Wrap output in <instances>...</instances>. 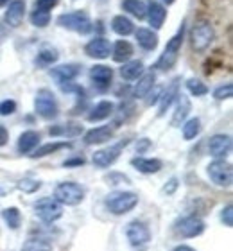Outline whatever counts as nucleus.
<instances>
[{
	"instance_id": "f257e3e1",
	"label": "nucleus",
	"mask_w": 233,
	"mask_h": 251,
	"mask_svg": "<svg viewBox=\"0 0 233 251\" xmlns=\"http://www.w3.org/2000/svg\"><path fill=\"white\" fill-rule=\"evenodd\" d=\"M104 204L108 208L109 214L113 215H126L138 204V194L135 192H124V190H117L106 196Z\"/></svg>"
},
{
	"instance_id": "f03ea898",
	"label": "nucleus",
	"mask_w": 233,
	"mask_h": 251,
	"mask_svg": "<svg viewBox=\"0 0 233 251\" xmlns=\"http://www.w3.org/2000/svg\"><path fill=\"white\" fill-rule=\"evenodd\" d=\"M57 25L63 27V29H67V31L78 32V34H88L93 29L90 15L86 11H81V9L59 15L57 16Z\"/></svg>"
},
{
	"instance_id": "7ed1b4c3",
	"label": "nucleus",
	"mask_w": 233,
	"mask_h": 251,
	"mask_svg": "<svg viewBox=\"0 0 233 251\" xmlns=\"http://www.w3.org/2000/svg\"><path fill=\"white\" fill-rule=\"evenodd\" d=\"M183 38H185V24H181V27L178 29L176 34L167 42L165 49H163V54H161L158 63H156V68L169 70V68H172L176 65L178 58H180V52H181Z\"/></svg>"
},
{
	"instance_id": "20e7f679",
	"label": "nucleus",
	"mask_w": 233,
	"mask_h": 251,
	"mask_svg": "<svg viewBox=\"0 0 233 251\" xmlns=\"http://www.w3.org/2000/svg\"><path fill=\"white\" fill-rule=\"evenodd\" d=\"M34 110L36 115H40L43 121H54L59 115V106H57L56 95L49 88H42L36 92L34 97Z\"/></svg>"
},
{
	"instance_id": "39448f33",
	"label": "nucleus",
	"mask_w": 233,
	"mask_h": 251,
	"mask_svg": "<svg viewBox=\"0 0 233 251\" xmlns=\"http://www.w3.org/2000/svg\"><path fill=\"white\" fill-rule=\"evenodd\" d=\"M54 199L65 206H78L83 203L84 188L76 181H63L54 188Z\"/></svg>"
},
{
	"instance_id": "423d86ee",
	"label": "nucleus",
	"mask_w": 233,
	"mask_h": 251,
	"mask_svg": "<svg viewBox=\"0 0 233 251\" xmlns=\"http://www.w3.org/2000/svg\"><path fill=\"white\" fill-rule=\"evenodd\" d=\"M215 40V31L210 22H197L196 25L192 27L190 31V45L192 50L196 52H205L207 49H210V45Z\"/></svg>"
},
{
	"instance_id": "0eeeda50",
	"label": "nucleus",
	"mask_w": 233,
	"mask_h": 251,
	"mask_svg": "<svg viewBox=\"0 0 233 251\" xmlns=\"http://www.w3.org/2000/svg\"><path fill=\"white\" fill-rule=\"evenodd\" d=\"M207 225L205 221L196 214L185 215L181 219H178L174 223V233L181 239H194V237H199L205 231Z\"/></svg>"
},
{
	"instance_id": "6e6552de",
	"label": "nucleus",
	"mask_w": 233,
	"mask_h": 251,
	"mask_svg": "<svg viewBox=\"0 0 233 251\" xmlns=\"http://www.w3.org/2000/svg\"><path fill=\"white\" fill-rule=\"evenodd\" d=\"M208 178L213 185L223 188H230L233 183V169L226 160H213L207 167Z\"/></svg>"
},
{
	"instance_id": "1a4fd4ad",
	"label": "nucleus",
	"mask_w": 233,
	"mask_h": 251,
	"mask_svg": "<svg viewBox=\"0 0 233 251\" xmlns=\"http://www.w3.org/2000/svg\"><path fill=\"white\" fill-rule=\"evenodd\" d=\"M34 212L42 223L52 225L63 217V204L57 203L54 198H42L34 203Z\"/></svg>"
},
{
	"instance_id": "9d476101",
	"label": "nucleus",
	"mask_w": 233,
	"mask_h": 251,
	"mask_svg": "<svg viewBox=\"0 0 233 251\" xmlns=\"http://www.w3.org/2000/svg\"><path fill=\"white\" fill-rule=\"evenodd\" d=\"M129 144V140H120L119 144H115V146H109V147H104V149H99V151L93 152L92 156V163L95 167L99 169H106V167H111L117 160H119L120 152L124 149L126 146Z\"/></svg>"
},
{
	"instance_id": "9b49d317",
	"label": "nucleus",
	"mask_w": 233,
	"mask_h": 251,
	"mask_svg": "<svg viewBox=\"0 0 233 251\" xmlns=\"http://www.w3.org/2000/svg\"><path fill=\"white\" fill-rule=\"evenodd\" d=\"M126 237H128L129 244L135 248V250H142V248H145L147 244H149L151 231H149V228H147L145 223L135 219L126 226Z\"/></svg>"
},
{
	"instance_id": "f8f14e48",
	"label": "nucleus",
	"mask_w": 233,
	"mask_h": 251,
	"mask_svg": "<svg viewBox=\"0 0 233 251\" xmlns=\"http://www.w3.org/2000/svg\"><path fill=\"white\" fill-rule=\"evenodd\" d=\"M90 79H92L93 88L104 94L113 83V68H109L108 65H93L90 68Z\"/></svg>"
},
{
	"instance_id": "ddd939ff",
	"label": "nucleus",
	"mask_w": 233,
	"mask_h": 251,
	"mask_svg": "<svg viewBox=\"0 0 233 251\" xmlns=\"http://www.w3.org/2000/svg\"><path fill=\"white\" fill-rule=\"evenodd\" d=\"M232 136L224 135V133H217L208 138V152L210 156H213L215 160H224L232 152Z\"/></svg>"
},
{
	"instance_id": "4468645a",
	"label": "nucleus",
	"mask_w": 233,
	"mask_h": 251,
	"mask_svg": "<svg viewBox=\"0 0 233 251\" xmlns=\"http://www.w3.org/2000/svg\"><path fill=\"white\" fill-rule=\"evenodd\" d=\"M84 54L93 59H106L111 54V42L104 36H95L84 45Z\"/></svg>"
},
{
	"instance_id": "2eb2a0df",
	"label": "nucleus",
	"mask_w": 233,
	"mask_h": 251,
	"mask_svg": "<svg viewBox=\"0 0 233 251\" xmlns=\"http://www.w3.org/2000/svg\"><path fill=\"white\" fill-rule=\"evenodd\" d=\"M178 95H180V77H174L169 83V86L160 94V99H158V102H160V106H158V117L165 115L167 110L172 106V102L178 99Z\"/></svg>"
},
{
	"instance_id": "dca6fc26",
	"label": "nucleus",
	"mask_w": 233,
	"mask_h": 251,
	"mask_svg": "<svg viewBox=\"0 0 233 251\" xmlns=\"http://www.w3.org/2000/svg\"><path fill=\"white\" fill-rule=\"evenodd\" d=\"M79 74H81V65H78V63H65V65H57V67H54L51 70L52 79H56L59 84L70 83V81H74V79L78 77Z\"/></svg>"
},
{
	"instance_id": "f3484780",
	"label": "nucleus",
	"mask_w": 233,
	"mask_h": 251,
	"mask_svg": "<svg viewBox=\"0 0 233 251\" xmlns=\"http://www.w3.org/2000/svg\"><path fill=\"white\" fill-rule=\"evenodd\" d=\"M24 16H26V0H11L4 13L5 24L11 27H18L24 22Z\"/></svg>"
},
{
	"instance_id": "a211bd4d",
	"label": "nucleus",
	"mask_w": 233,
	"mask_h": 251,
	"mask_svg": "<svg viewBox=\"0 0 233 251\" xmlns=\"http://www.w3.org/2000/svg\"><path fill=\"white\" fill-rule=\"evenodd\" d=\"M113 135H115L113 127H109V126H99V127H93V129L84 133V144L86 146H101V144H106V142L111 140Z\"/></svg>"
},
{
	"instance_id": "6ab92c4d",
	"label": "nucleus",
	"mask_w": 233,
	"mask_h": 251,
	"mask_svg": "<svg viewBox=\"0 0 233 251\" xmlns=\"http://www.w3.org/2000/svg\"><path fill=\"white\" fill-rule=\"evenodd\" d=\"M145 18L149 20V25L153 27V29H161L163 24H165V18H167L165 5L160 4V2H149V4H147Z\"/></svg>"
},
{
	"instance_id": "aec40b11",
	"label": "nucleus",
	"mask_w": 233,
	"mask_h": 251,
	"mask_svg": "<svg viewBox=\"0 0 233 251\" xmlns=\"http://www.w3.org/2000/svg\"><path fill=\"white\" fill-rule=\"evenodd\" d=\"M115 113V104L111 100H99L97 104L93 106L92 110L88 111L86 115V121L88 122H101L106 121Z\"/></svg>"
},
{
	"instance_id": "412c9836",
	"label": "nucleus",
	"mask_w": 233,
	"mask_h": 251,
	"mask_svg": "<svg viewBox=\"0 0 233 251\" xmlns=\"http://www.w3.org/2000/svg\"><path fill=\"white\" fill-rule=\"evenodd\" d=\"M131 165L142 174H156L160 173L161 167H163V162L158 160V158H144V156H136L131 160Z\"/></svg>"
},
{
	"instance_id": "4be33fe9",
	"label": "nucleus",
	"mask_w": 233,
	"mask_h": 251,
	"mask_svg": "<svg viewBox=\"0 0 233 251\" xmlns=\"http://www.w3.org/2000/svg\"><path fill=\"white\" fill-rule=\"evenodd\" d=\"M138 83L133 86V97L135 99H144L145 95L149 94L151 90L155 88L156 84V74L155 72H147V74H142L138 79H136Z\"/></svg>"
},
{
	"instance_id": "5701e85b",
	"label": "nucleus",
	"mask_w": 233,
	"mask_h": 251,
	"mask_svg": "<svg viewBox=\"0 0 233 251\" xmlns=\"http://www.w3.org/2000/svg\"><path fill=\"white\" fill-rule=\"evenodd\" d=\"M40 133L38 131H24L20 136H18V144H16V147H18V152L20 154H27V152L34 151L38 147V144H40Z\"/></svg>"
},
{
	"instance_id": "b1692460",
	"label": "nucleus",
	"mask_w": 233,
	"mask_h": 251,
	"mask_svg": "<svg viewBox=\"0 0 233 251\" xmlns=\"http://www.w3.org/2000/svg\"><path fill=\"white\" fill-rule=\"evenodd\" d=\"M135 38L138 45L144 50H155L158 47V34H156L153 29H147V27H138L135 31Z\"/></svg>"
},
{
	"instance_id": "393cba45",
	"label": "nucleus",
	"mask_w": 233,
	"mask_h": 251,
	"mask_svg": "<svg viewBox=\"0 0 233 251\" xmlns=\"http://www.w3.org/2000/svg\"><path fill=\"white\" fill-rule=\"evenodd\" d=\"M133 54H135V49L128 40H119L115 45H111V58L117 63L129 61L133 58Z\"/></svg>"
},
{
	"instance_id": "a878e982",
	"label": "nucleus",
	"mask_w": 233,
	"mask_h": 251,
	"mask_svg": "<svg viewBox=\"0 0 233 251\" xmlns=\"http://www.w3.org/2000/svg\"><path fill=\"white\" fill-rule=\"evenodd\" d=\"M144 72L145 67L140 59H129V61L122 63V67H120V75L124 81H136Z\"/></svg>"
},
{
	"instance_id": "bb28decb",
	"label": "nucleus",
	"mask_w": 233,
	"mask_h": 251,
	"mask_svg": "<svg viewBox=\"0 0 233 251\" xmlns=\"http://www.w3.org/2000/svg\"><path fill=\"white\" fill-rule=\"evenodd\" d=\"M192 106H190V99L186 97V95L180 94L178 95V106H176V111H174V115H172V121L171 124L174 126V127H180V126L183 124V122L186 121V117H188V113H190Z\"/></svg>"
},
{
	"instance_id": "cd10ccee",
	"label": "nucleus",
	"mask_w": 233,
	"mask_h": 251,
	"mask_svg": "<svg viewBox=\"0 0 233 251\" xmlns=\"http://www.w3.org/2000/svg\"><path fill=\"white\" fill-rule=\"evenodd\" d=\"M111 31L115 34H119V36H129L135 32V24L131 18H128L126 15H117L111 18Z\"/></svg>"
},
{
	"instance_id": "c85d7f7f",
	"label": "nucleus",
	"mask_w": 233,
	"mask_h": 251,
	"mask_svg": "<svg viewBox=\"0 0 233 251\" xmlns=\"http://www.w3.org/2000/svg\"><path fill=\"white\" fill-rule=\"evenodd\" d=\"M72 144L70 142H49V144H43V146L36 147L34 149V154H31L32 158H45L49 154H54V152L61 151V149H70Z\"/></svg>"
},
{
	"instance_id": "c756f323",
	"label": "nucleus",
	"mask_w": 233,
	"mask_h": 251,
	"mask_svg": "<svg viewBox=\"0 0 233 251\" xmlns=\"http://www.w3.org/2000/svg\"><path fill=\"white\" fill-rule=\"evenodd\" d=\"M83 133V126L79 124H57L52 126L49 129V135L51 136H68V138H74V136H79Z\"/></svg>"
},
{
	"instance_id": "7c9ffc66",
	"label": "nucleus",
	"mask_w": 233,
	"mask_h": 251,
	"mask_svg": "<svg viewBox=\"0 0 233 251\" xmlns=\"http://www.w3.org/2000/svg\"><path fill=\"white\" fill-rule=\"evenodd\" d=\"M120 7H122L126 13H129V15H133L135 18H138V20H144L145 13H147V4H145L144 0H122V2H120Z\"/></svg>"
},
{
	"instance_id": "2f4dec72",
	"label": "nucleus",
	"mask_w": 233,
	"mask_h": 251,
	"mask_svg": "<svg viewBox=\"0 0 233 251\" xmlns=\"http://www.w3.org/2000/svg\"><path fill=\"white\" fill-rule=\"evenodd\" d=\"M22 251H52V244L43 237H31L24 242Z\"/></svg>"
},
{
	"instance_id": "473e14b6",
	"label": "nucleus",
	"mask_w": 233,
	"mask_h": 251,
	"mask_svg": "<svg viewBox=\"0 0 233 251\" xmlns=\"http://www.w3.org/2000/svg\"><path fill=\"white\" fill-rule=\"evenodd\" d=\"M113 115H117V119H115V127H119L120 122H126L129 117L135 115V102H133V100H124Z\"/></svg>"
},
{
	"instance_id": "72a5a7b5",
	"label": "nucleus",
	"mask_w": 233,
	"mask_h": 251,
	"mask_svg": "<svg viewBox=\"0 0 233 251\" xmlns=\"http://www.w3.org/2000/svg\"><path fill=\"white\" fill-rule=\"evenodd\" d=\"M2 217H4L5 225L9 226L11 230H18V228L22 226V214H20V210L16 208V206L4 208V212H2Z\"/></svg>"
},
{
	"instance_id": "f704fd0d",
	"label": "nucleus",
	"mask_w": 233,
	"mask_h": 251,
	"mask_svg": "<svg viewBox=\"0 0 233 251\" xmlns=\"http://www.w3.org/2000/svg\"><path fill=\"white\" fill-rule=\"evenodd\" d=\"M183 138L185 140H194L199 133H201V119H188V121L183 122Z\"/></svg>"
},
{
	"instance_id": "c9c22d12",
	"label": "nucleus",
	"mask_w": 233,
	"mask_h": 251,
	"mask_svg": "<svg viewBox=\"0 0 233 251\" xmlns=\"http://www.w3.org/2000/svg\"><path fill=\"white\" fill-rule=\"evenodd\" d=\"M59 59V54H57L56 49H43L38 52V58H36V63L40 67H51L54 63Z\"/></svg>"
},
{
	"instance_id": "e433bc0d",
	"label": "nucleus",
	"mask_w": 233,
	"mask_h": 251,
	"mask_svg": "<svg viewBox=\"0 0 233 251\" xmlns=\"http://www.w3.org/2000/svg\"><path fill=\"white\" fill-rule=\"evenodd\" d=\"M186 90H188V94L194 95V97H203V95H207L210 90L205 83H203L201 79H196V77H190L186 81Z\"/></svg>"
},
{
	"instance_id": "4c0bfd02",
	"label": "nucleus",
	"mask_w": 233,
	"mask_h": 251,
	"mask_svg": "<svg viewBox=\"0 0 233 251\" xmlns=\"http://www.w3.org/2000/svg\"><path fill=\"white\" fill-rule=\"evenodd\" d=\"M29 20L34 27H47L51 24V13H47V11H40V9H34L29 16Z\"/></svg>"
},
{
	"instance_id": "58836bf2",
	"label": "nucleus",
	"mask_w": 233,
	"mask_h": 251,
	"mask_svg": "<svg viewBox=\"0 0 233 251\" xmlns=\"http://www.w3.org/2000/svg\"><path fill=\"white\" fill-rule=\"evenodd\" d=\"M18 190H22L24 194H34L36 190H40V187H42V183L40 181H36V179H31V178H24L18 181Z\"/></svg>"
},
{
	"instance_id": "ea45409f",
	"label": "nucleus",
	"mask_w": 233,
	"mask_h": 251,
	"mask_svg": "<svg viewBox=\"0 0 233 251\" xmlns=\"http://www.w3.org/2000/svg\"><path fill=\"white\" fill-rule=\"evenodd\" d=\"M233 95V84L232 83H224L221 86L213 90V99L215 100H226V99H232Z\"/></svg>"
},
{
	"instance_id": "a19ab883",
	"label": "nucleus",
	"mask_w": 233,
	"mask_h": 251,
	"mask_svg": "<svg viewBox=\"0 0 233 251\" xmlns=\"http://www.w3.org/2000/svg\"><path fill=\"white\" fill-rule=\"evenodd\" d=\"M104 181L108 185H120V183H128L129 185L131 183V179L126 176V174H122V173H109V174H106L104 176Z\"/></svg>"
},
{
	"instance_id": "79ce46f5",
	"label": "nucleus",
	"mask_w": 233,
	"mask_h": 251,
	"mask_svg": "<svg viewBox=\"0 0 233 251\" xmlns=\"http://www.w3.org/2000/svg\"><path fill=\"white\" fill-rule=\"evenodd\" d=\"M16 111V102L13 99H4L0 102V117H9Z\"/></svg>"
},
{
	"instance_id": "37998d69",
	"label": "nucleus",
	"mask_w": 233,
	"mask_h": 251,
	"mask_svg": "<svg viewBox=\"0 0 233 251\" xmlns=\"http://www.w3.org/2000/svg\"><path fill=\"white\" fill-rule=\"evenodd\" d=\"M221 221H223V225L226 228H232L233 226V206L232 204H226L221 212Z\"/></svg>"
},
{
	"instance_id": "c03bdc74",
	"label": "nucleus",
	"mask_w": 233,
	"mask_h": 251,
	"mask_svg": "<svg viewBox=\"0 0 233 251\" xmlns=\"http://www.w3.org/2000/svg\"><path fill=\"white\" fill-rule=\"evenodd\" d=\"M57 2H59V0H36L34 7L40 11H47V13H49V11H52L54 7H56Z\"/></svg>"
},
{
	"instance_id": "a18cd8bd",
	"label": "nucleus",
	"mask_w": 233,
	"mask_h": 251,
	"mask_svg": "<svg viewBox=\"0 0 233 251\" xmlns=\"http://www.w3.org/2000/svg\"><path fill=\"white\" fill-rule=\"evenodd\" d=\"M160 94H161L160 88H155V92L151 90L149 94L144 97V99H145V106H149V108H151L153 104H156V102H158V99H160Z\"/></svg>"
},
{
	"instance_id": "49530a36",
	"label": "nucleus",
	"mask_w": 233,
	"mask_h": 251,
	"mask_svg": "<svg viewBox=\"0 0 233 251\" xmlns=\"http://www.w3.org/2000/svg\"><path fill=\"white\" fill-rule=\"evenodd\" d=\"M86 163V160H84L83 156H74V158H68V160H65L63 162V167H81V165H84Z\"/></svg>"
},
{
	"instance_id": "de8ad7c7",
	"label": "nucleus",
	"mask_w": 233,
	"mask_h": 251,
	"mask_svg": "<svg viewBox=\"0 0 233 251\" xmlns=\"http://www.w3.org/2000/svg\"><path fill=\"white\" fill-rule=\"evenodd\" d=\"M178 187H180V181H178V178H171L169 181H167L165 187H163V192H165L167 196H172V194L178 190Z\"/></svg>"
},
{
	"instance_id": "09e8293b",
	"label": "nucleus",
	"mask_w": 233,
	"mask_h": 251,
	"mask_svg": "<svg viewBox=\"0 0 233 251\" xmlns=\"http://www.w3.org/2000/svg\"><path fill=\"white\" fill-rule=\"evenodd\" d=\"M151 146H153V144H151L149 138H140V140L136 142V152H138V154H144L145 151H149Z\"/></svg>"
},
{
	"instance_id": "8fccbe9b",
	"label": "nucleus",
	"mask_w": 233,
	"mask_h": 251,
	"mask_svg": "<svg viewBox=\"0 0 233 251\" xmlns=\"http://www.w3.org/2000/svg\"><path fill=\"white\" fill-rule=\"evenodd\" d=\"M9 142V131L5 129V126L0 124V147H4Z\"/></svg>"
},
{
	"instance_id": "3c124183",
	"label": "nucleus",
	"mask_w": 233,
	"mask_h": 251,
	"mask_svg": "<svg viewBox=\"0 0 233 251\" xmlns=\"http://www.w3.org/2000/svg\"><path fill=\"white\" fill-rule=\"evenodd\" d=\"M172 251H196L192 246H186V244H180V246H176Z\"/></svg>"
},
{
	"instance_id": "603ef678",
	"label": "nucleus",
	"mask_w": 233,
	"mask_h": 251,
	"mask_svg": "<svg viewBox=\"0 0 233 251\" xmlns=\"http://www.w3.org/2000/svg\"><path fill=\"white\" fill-rule=\"evenodd\" d=\"M9 4V0H0V7H4V5Z\"/></svg>"
},
{
	"instance_id": "864d4df0",
	"label": "nucleus",
	"mask_w": 233,
	"mask_h": 251,
	"mask_svg": "<svg viewBox=\"0 0 233 251\" xmlns=\"http://www.w3.org/2000/svg\"><path fill=\"white\" fill-rule=\"evenodd\" d=\"M176 0H163V4H167V5H171V4H174Z\"/></svg>"
}]
</instances>
